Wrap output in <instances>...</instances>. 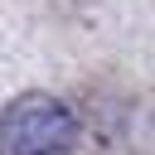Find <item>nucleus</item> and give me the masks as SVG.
Listing matches in <instances>:
<instances>
[{
	"mask_svg": "<svg viewBox=\"0 0 155 155\" xmlns=\"http://www.w3.org/2000/svg\"><path fill=\"white\" fill-rule=\"evenodd\" d=\"M78 140V116L48 92H24L0 111V155H63Z\"/></svg>",
	"mask_w": 155,
	"mask_h": 155,
	"instance_id": "f257e3e1",
	"label": "nucleus"
}]
</instances>
